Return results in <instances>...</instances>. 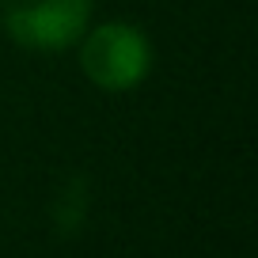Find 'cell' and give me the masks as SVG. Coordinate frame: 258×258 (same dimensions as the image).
<instances>
[{"label": "cell", "instance_id": "cell-2", "mask_svg": "<svg viewBox=\"0 0 258 258\" xmlns=\"http://www.w3.org/2000/svg\"><path fill=\"white\" fill-rule=\"evenodd\" d=\"M80 64L95 88L129 91L152 69V46L133 23H103L84 38Z\"/></svg>", "mask_w": 258, "mask_h": 258}, {"label": "cell", "instance_id": "cell-1", "mask_svg": "<svg viewBox=\"0 0 258 258\" xmlns=\"http://www.w3.org/2000/svg\"><path fill=\"white\" fill-rule=\"evenodd\" d=\"M91 0H0V27L12 42L42 53L69 49L84 34Z\"/></svg>", "mask_w": 258, "mask_h": 258}]
</instances>
